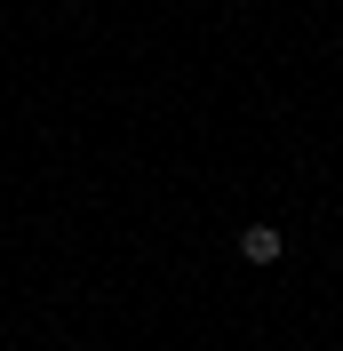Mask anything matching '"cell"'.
Returning <instances> with one entry per match:
<instances>
[{
  "instance_id": "obj_1",
  "label": "cell",
  "mask_w": 343,
  "mask_h": 351,
  "mask_svg": "<svg viewBox=\"0 0 343 351\" xmlns=\"http://www.w3.org/2000/svg\"><path fill=\"white\" fill-rule=\"evenodd\" d=\"M239 256H248V263H279V256H287L279 223H248V232H239Z\"/></svg>"
}]
</instances>
